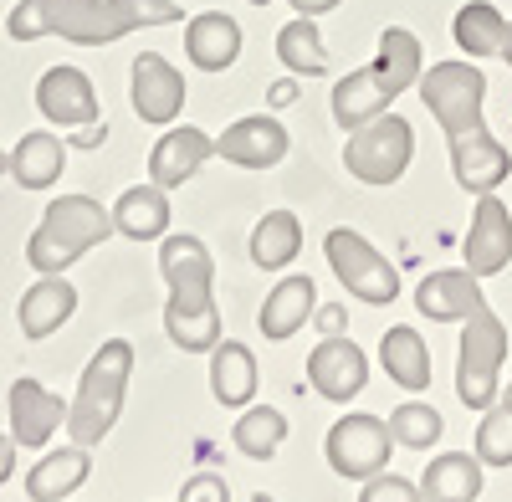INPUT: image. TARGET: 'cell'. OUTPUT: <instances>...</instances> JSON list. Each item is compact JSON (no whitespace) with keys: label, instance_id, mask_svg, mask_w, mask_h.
Returning <instances> with one entry per match:
<instances>
[{"label":"cell","instance_id":"1","mask_svg":"<svg viewBox=\"0 0 512 502\" xmlns=\"http://www.w3.org/2000/svg\"><path fill=\"white\" fill-rule=\"evenodd\" d=\"M180 0H21L6 16L11 41H36V36H62L77 47H108V41L144 31V26H169L180 21Z\"/></svg>","mask_w":512,"mask_h":502},{"label":"cell","instance_id":"2","mask_svg":"<svg viewBox=\"0 0 512 502\" xmlns=\"http://www.w3.org/2000/svg\"><path fill=\"white\" fill-rule=\"evenodd\" d=\"M159 272L169 282L164 328L175 349L210 354L221 344V308H216V262L200 236H164L159 246Z\"/></svg>","mask_w":512,"mask_h":502},{"label":"cell","instance_id":"3","mask_svg":"<svg viewBox=\"0 0 512 502\" xmlns=\"http://www.w3.org/2000/svg\"><path fill=\"white\" fill-rule=\"evenodd\" d=\"M420 82V41L405 26H390L379 36V57L359 72H349L344 82H333V123L344 134H354L359 123L379 118L405 88Z\"/></svg>","mask_w":512,"mask_h":502},{"label":"cell","instance_id":"4","mask_svg":"<svg viewBox=\"0 0 512 502\" xmlns=\"http://www.w3.org/2000/svg\"><path fill=\"white\" fill-rule=\"evenodd\" d=\"M108 236H113V211H103L93 195H62V200L47 205L41 226L31 231L26 262L41 277H47V272H67L77 257H88V251L103 246Z\"/></svg>","mask_w":512,"mask_h":502},{"label":"cell","instance_id":"5","mask_svg":"<svg viewBox=\"0 0 512 502\" xmlns=\"http://www.w3.org/2000/svg\"><path fill=\"white\" fill-rule=\"evenodd\" d=\"M128 374H134V344L128 339H108L88 369H82V385H77V400L67 405V436L77 446H98L118 410H123V390H128Z\"/></svg>","mask_w":512,"mask_h":502},{"label":"cell","instance_id":"6","mask_svg":"<svg viewBox=\"0 0 512 502\" xmlns=\"http://www.w3.org/2000/svg\"><path fill=\"white\" fill-rule=\"evenodd\" d=\"M410 154H415V134H410V118L384 108L379 118L359 123L344 144V170L364 185H395L410 170Z\"/></svg>","mask_w":512,"mask_h":502},{"label":"cell","instance_id":"7","mask_svg":"<svg viewBox=\"0 0 512 502\" xmlns=\"http://www.w3.org/2000/svg\"><path fill=\"white\" fill-rule=\"evenodd\" d=\"M502 359H507V328L492 308H477L461 328V354H456V395H461V405H472V410L497 405Z\"/></svg>","mask_w":512,"mask_h":502},{"label":"cell","instance_id":"8","mask_svg":"<svg viewBox=\"0 0 512 502\" xmlns=\"http://www.w3.org/2000/svg\"><path fill=\"white\" fill-rule=\"evenodd\" d=\"M323 251H328L333 277L349 287V298H359V303H395V298H400V272H395L390 257H384L379 246H369L359 231H349V226L328 231Z\"/></svg>","mask_w":512,"mask_h":502},{"label":"cell","instance_id":"9","mask_svg":"<svg viewBox=\"0 0 512 502\" xmlns=\"http://www.w3.org/2000/svg\"><path fill=\"white\" fill-rule=\"evenodd\" d=\"M420 98L425 108L436 113V123L451 134H466V129H482V98H487V77L472 67V62H436L431 72H420Z\"/></svg>","mask_w":512,"mask_h":502},{"label":"cell","instance_id":"10","mask_svg":"<svg viewBox=\"0 0 512 502\" xmlns=\"http://www.w3.org/2000/svg\"><path fill=\"white\" fill-rule=\"evenodd\" d=\"M390 421H379V415H344V421H333L328 431V467L349 482H369L390 467Z\"/></svg>","mask_w":512,"mask_h":502},{"label":"cell","instance_id":"11","mask_svg":"<svg viewBox=\"0 0 512 502\" xmlns=\"http://www.w3.org/2000/svg\"><path fill=\"white\" fill-rule=\"evenodd\" d=\"M308 380L323 400L333 405H349L364 385H369V359L354 339H344V333H328V339L308 354Z\"/></svg>","mask_w":512,"mask_h":502},{"label":"cell","instance_id":"12","mask_svg":"<svg viewBox=\"0 0 512 502\" xmlns=\"http://www.w3.org/2000/svg\"><path fill=\"white\" fill-rule=\"evenodd\" d=\"M36 108L47 123H62V129H93L103 118L98 108V88L88 82V72L77 67H52L36 82Z\"/></svg>","mask_w":512,"mask_h":502},{"label":"cell","instance_id":"13","mask_svg":"<svg viewBox=\"0 0 512 502\" xmlns=\"http://www.w3.org/2000/svg\"><path fill=\"white\" fill-rule=\"evenodd\" d=\"M466 272L477 277H497L512 262V211L497 195H477L472 211V231H466Z\"/></svg>","mask_w":512,"mask_h":502},{"label":"cell","instance_id":"14","mask_svg":"<svg viewBox=\"0 0 512 502\" xmlns=\"http://www.w3.org/2000/svg\"><path fill=\"white\" fill-rule=\"evenodd\" d=\"M216 154L226 164H241V170H272L287 159V129L272 113H246L216 139Z\"/></svg>","mask_w":512,"mask_h":502},{"label":"cell","instance_id":"15","mask_svg":"<svg viewBox=\"0 0 512 502\" xmlns=\"http://www.w3.org/2000/svg\"><path fill=\"white\" fill-rule=\"evenodd\" d=\"M128 103L144 123H175L185 108V77L169 67L159 52L134 57V82H128Z\"/></svg>","mask_w":512,"mask_h":502},{"label":"cell","instance_id":"16","mask_svg":"<svg viewBox=\"0 0 512 502\" xmlns=\"http://www.w3.org/2000/svg\"><path fill=\"white\" fill-rule=\"evenodd\" d=\"M512 170V154L487 134V129H466V134H451V175L461 190L472 195H492Z\"/></svg>","mask_w":512,"mask_h":502},{"label":"cell","instance_id":"17","mask_svg":"<svg viewBox=\"0 0 512 502\" xmlns=\"http://www.w3.org/2000/svg\"><path fill=\"white\" fill-rule=\"evenodd\" d=\"M62 421H67L62 395H52L47 385L26 380V374L11 385V436H16V446H26V451L47 446V441L57 436Z\"/></svg>","mask_w":512,"mask_h":502},{"label":"cell","instance_id":"18","mask_svg":"<svg viewBox=\"0 0 512 502\" xmlns=\"http://www.w3.org/2000/svg\"><path fill=\"white\" fill-rule=\"evenodd\" d=\"M415 308L431 323H466L477 308H487L482 298V277L477 272H431L415 287Z\"/></svg>","mask_w":512,"mask_h":502},{"label":"cell","instance_id":"19","mask_svg":"<svg viewBox=\"0 0 512 502\" xmlns=\"http://www.w3.org/2000/svg\"><path fill=\"white\" fill-rule=\"evenodd\" d=\"M210 154H216V139H210L205 129H190V123H185V129H164V139L149 154V180L159 190H175L190 175H200V164Z\"/></svg>","mask_w":512,"mask_h":502},{"label":"cell","instance_id":"20","mask_svg":"<svg viewBox=\"0 0 512 502\" xmlns=\"http://www.w3.org/2000/svg\"><path fill=\"white\" fill-rule=\"evenodd\" d=\"M72 313H77V287H72L62 272H47L41 282H31V287L21 292L16 323H21L26 339H47V333H57Z\"/></svg>","mask_w":512,"mask_h":502},{"label":"cell","instance_id":"21","mask_svg":"<svg viewBox=\"0 0 512 502\" xmlns=\"http://www.w3.org/2000/svg\"><path fill=\"white\" fill-rule=\"evenodd\" d=\"M88 472H93V456H88V446H62V451H47L41 462L26 472V497L31 502H67L82 482H88Z\"/></svg>","mask_w":512,"mask_h":502},{"label":"cell","instance_id":"22","mask_svg":"<svg viewBox=\"0 0 512 502\" xmlns=\"http://www.w3.org/2000/svg\"><path fill=\"white\" fill-rule=\"evenodd\" d=\"M185 52L200 72H226L241 57V26L226 11H200L185 26Z\"/></svg>","mask_w":512,"mask_h":502},{"label":"cell","instance_id":"23","mask_svg":"<svg viewBox=\"0 0 512 502\" xmlns=\"http://www.w3.org/2000/svg\"><path fill=\"white\" fill-rule=\"evenodd\" d=\"M67 170V144L47 129H31L21 134V144L11 149V180L21 190H52Z\"/></svg>","mask_w":512,"mask_h":502},{"label":"cell","instance_id":"24","mask_svg":"<svg viewBox=\"0 0 512 502\" xmlns=\"http://www.w3.org/2000/svg\"><path fill=\"white\" fill-rule=\"evenodd\" d=\"M318 308V282L313 277H282L272 292H267V303H262V333L267 339H292L297 328L308 323V313Z\"/></svg>","mask_w":512,"mask_h":502},{"label":"cell","instance_id":"25","mask_svg":"<svg viewBox=\"0 0 512 502\" xmlns=\"http://www.w3.org/2000/svg\"><path fill=\"white\" fill-rule=\"evenodd\" d=\"M113 231L128 236V241H159L169 231V200H164V190L154 180L123 190L118 205H113Z\"/></svg>","mask_w":512,"mask_h":502},{"label":"cell","instance_id":"26","mask_svg":"<svg viewBox=\"0 0 512 502\" xmlns=\"http://www.w3.org/2000/svg\"><path fill=\"white\" fill-rule=\"evenodd\" d=\"M210 395H216L226 410L251 405V395H256V359H251L246 344L226 339V344L210 349Z\"/></svg>","mask_w":512,"mask_h":502},{"label":"cell","instance_id":"27","mask_svg":"<svg viewBox=\"0 0 512 502\" xmlns=\"http://www.w3.org/2000/svg\"><path fill=\"white\" fill-rule=\"evenodd\" d=\"M379 364H384V374L400 385V390H425L431 385V349H425V339H420V328H390L379 339Z\"/></svg>","mask_w":512,"mask_h":502},{"label":"cell","instance_id":"28","mask_svg":"<svg viewBox=\"0 0 512 502\" xmlns=\"http://www.w3.org/2000/svg\"><path fill=\"white\" fill-rule=\"evenodd\" d=\"M482 492V462L466 451H446L436 456L420 477V497L425 502H477Z\"/></svg>","mask_w":512,"mask_h":502},{"label":"cell","instance_id":"29","mask_svg":"<svg viewBox=\"0 0 512 502\" xmlns=\"http://www.w3.org/2000/svg\"><path fill=\"white\" fill-rule=\"evenodd\" d=\"M456 47L466 57H497L502 52V41H507V16L492 6V0H466V6L456 11Z\"/></svg>","mask_w":512,"mask_h":502},{"label":"cell","instance_id":"30","mask_svg":"<svg viewBox=\"0 0 512 502\" xmlns=\"http://www.w3.org/2000/svg\"><path fill=\"white\" fill-rule=\"evenodd\" d=\"M297 251H303V226H297L292 211H267L262 221H256V231H251V262L256 267L277 272L297 257Z\"/></svg>","mask_w":512,"mask_h":502},{"label":"cell","instance_id":"31","mask_svg":"<svg viewBox=\"0 0 512 502\" xmlns=\"http://www.w3.org/2000/svg\"><path fill=\"white\" fill-rule=\"evenodd\" d=\"M277 57H282V67L297 72V77L328 72V52H323V36H318L313 16H297V21H287V26L277 31Z\"/></svg>","mask_w":512,"mask_h":502},{"label":"cell","instance_id":"32","mask_svg":"<svg viewBox=\"0 0 512 502\" xmlns=\"http://www.w3.org/2000/svg\"><path fill=\"white\" fill-rule=\"evenodd\" d=\"M231 441H236L241 456H251V462H267V456H277V446L287 441V415L272 410V405H251L236 421Z\"/></svg>","mask_w":512,"mask_h":502},{"label":"cell","instance_id":"33","mask_svg":"<svg viewBox=\"0 0 512 502\" xmlns=\"http://www.w3.org/2000/svg\"><path fill=\"white\" fill-rule=\"evenodd\" d=\"M446 421H441V410L436 405H425V400H405L390 410V436L395 446H410V451H431L441 441Z\"/></svg>","mask_w":512,"mask_h":502},{"label":"cell","instance_id":"34","mask_svg":"<svg viewBox=\"0 0 512 502\" xmlns=\"http://www.w3.org/2000/svg\"><path fill=\"white\" fill-rule=\"evenodd\" d=\"M477 462L512 467V405H487L482 426H477Z\"/></svg>","mask_w":512,"mask_h":502},{"label":"cell","instance_id":"35","mask_svg":"<svg viewBox=\"0 0 512 502\" xmlns=\"http://www.w3.org/2000/svg\"><path fill=\"white\" fill-rule=\"evenodd\" d=\"M359 502H425V497H420L415 482H405V477H384V472H379V477L364 482Z\"/></svg>","mask_w":512,"mask_h":502},{"label":"cell","instance_id":"36","mask_svg":"<svg viewBox=\"0 0 512 502\" xmlns=\"http://www.w3.org/2000/svg\"><path fill=\"white\" fill-rule=\"evenodd\" d=\"M180 502H231V487H226V477H216V472H195V477L180 487Z\"/></svg>","mask_w":512,"mask_h":502},{"label":"cell","instance_id":"37","mask_svg":"<svg viewBox=\"0 0 512 502\" xmlns=\"http://www.w3.org/2000/svg\"><path fill=\"white\" fill-rule=\"evenodd\" d=\"M16 436L6 431V436H0V482H11V472H16Z\"/></svg>","mask_w":512,"mask_h":502},{"label":"cell","instance_id":"38","mask_svg":"<svg viewBox=\"0 0 512 502\" xmlns=\"http://www.w3.org/2000/svg\"><path fill=\"white\" fill-rule=\"evenodd\" d=\"M287 6H292L297 16H313V21H318L323 11H333V6H344V0H287Z\"/></svg>","mask_w":512,"mask_h":502},{"label":"cell","instance_id":"39","mask_svg":"<svg viewBox=\"0 0 512 502\" xmlns=\"http://www.w3.org/2000/svg\"><path fill=\"white\" fill-rule=\"evenodd\" d=\"M272 103H277V108L297 103V82H292V77H287V82H277V88H272Z\"/></svg>","mask_w":512,"mask_h":502},{"label":"cell","instance_id":"40","mask_svg":"<svg viewBox=\"0 0 512 502\" xmlns=\"http://www.w3.org/2000/svg\"><path fill=\"white\" fill-rule=\"evenodd\" d=\"M318 323H323V333H338V328H344V308H323Z\"/></svg>","mask_w":512,"mask_h":502},{"label":"cell","instance_id":"41","mask_svg":"<svg viewBox=\"0 0 512 502\" xmlns=\"http://www.w3.org/2000/svg\"><path fill=\"white\" fill-rule=\"evenodd\" d=\"M502 57H507V67H512V21H507V41H502Z\"/></svg>","mask_w":512,"mask_h":502},{"label":"cell","instance_id":"42","mask_svg":"<svg viewBox=\"0 0 512 502\" xmlns=\"http://www.w3.org/2000/svg\"><path fill=\"white\" fill-rule=\"evenodd\" d=\"M0 175H11V154L6 149H0Z\"/></svg>","mask_w":512,"mask_h":502},{"label":"cell","instance_id":"43","mask_svg":"<svg viewBox=\"0 0 512 502\" xmlns=\"http://www.w3.org/2000/svg\"><path fill=\"white\" fill-rule=\"evenodd\" d=\"M502 405H512V385H507V390H502Z\"/></svg>","mask_w":512,"mask_h":502},{"label":"cell","instance_id":"44","mask_svg":"<svg viewBox=\"0 0 512 502\" xmlns=\"http://www.w3.org/2000/svg\"><path fill=\"white\" fill-rule=\"evenodd\" d=\"M256 502H272V497H267V492H256Z\"/></svg>","mask_w":512,"mask_h":502},{"label":"cell","instance_id":"45","mask_svg":"<svg viewBox=\"0 0 512 502\" xmlns=\"http://www.w3.org/2000/svg\"><path fill=\"white\" fill-rule=\"evenodd\" d=\"M251 6H272V0H251Z\"/></svg>","mask_w":512,"mask_h":502}]
</instances>
